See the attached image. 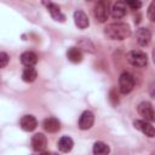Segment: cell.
I'll list each match as a JSON object with an SVG mask.
<instances>
[{
  "label": "cell",
  "mask_w": 155,
  "mask_h": 155,
  "mask_svg": "<svg viewBox=\"0 0 155 155\" xmlns=\"http://www.w3.org/2000/svg\"><path fill=\"white\" fill-rule=\"evenodd\" d=\"M67 57L73 63H80L82 61V53L78 47H70L67 51Z\"/></svg>",
  "instance_id": "18"
},
{
  "label": "cell",
  "mask_w": 155,
  "mask_h": 155,
  "mask_svg": "<svg viewBox=\"0 0 155 155\" xmlns=\"http://www.w3.org/2000/svg\"><path fill=\"white\" fill-rule=\"evenodd\" d=\"M126 4V6H130L132 10H138V8H140L142 7V2L140 1H126L125 2Z\"/></svg>",
  "instance_id": "22"
},
{
  "label": "cell",
  "mask_w": 155,
  "mask_h": 155,
  "mask_svg": "<svg viewBox=\"0 0 155 155\" xmlns=\"http://www.w3.org/2000/svg\"><path fill=\"white\" fill-rule=\"evenodd\" d=\"M126 12H127V6H126L125 1H116L109 8V13L115 19H120V18L125 17Z\"/></svg>",
  "instance_id": "6"
},
{
  "label": "cell",
  "mask_w": 155,
  "mask_h": 155,
  "mask_svg": "<svg viewBox=\"0 0 155 155\" xmlns=\"http://www.w3.org/2000/svg\"><path fill=\"white\" fill-rule=\"evenodd\" d=\"M8 61H10L8 54L5 53V52H0V68L6 67L8 64Z\"/></svg>",
  "instance_id": "20"
},
{
  "label": "cell",
  "mask_w": 155,
  "mask_h": 155,
  "mask_svg": "<svg viewBox=\"0 0 155 155\" xmlns=\"http://www.w3.org/2000/svg\"><path fill=\"white\" fill-rule=\"evenodd\" d=\"M73 145H74V142L70 137L64 136L58 140V149L62 153H69L73 149Z\"/></svg>",
  "instance_id": "16"
},
{
  "label": "cell",
  "mask_w": 155,
  "mask_h": 155,
  "mask_svg": "<svg viewBox=\"0 0 155 155\" xmlns=\"http://www.w3.org/2000/svg\"><path fill=\"white\" fill-rule=\"evenodd\" d=\"M19 124H21L22 130H24V131H27V132L34 131V130L36 128V126H38V121H36V119H35L33 115H24V116L21 119Z\"/></svg>",
  "instance_id": "11"
},
{
  "label": "cell",
  "mask_w": 155,
  "mask_h": 155,
  "mask_svg": "<svg viewBox=\"0 0 155 155\" xmlns=\"http://www.w3.org/2000/svg\"><path fill=\"white\" fill-rule=\"evenodd\" d=\"M40 155H52V153H48V151H42Z\"/></svg>",
  "instance_id": "23"
},
{
  "label": "cell",
  "mask_w": 155,
  "mask_h": 155,
  "mask_svg": "<svg viewBox=\"0 0 155 155\" xmlns=\"http://www.w3.org/2000/svg\"><path fill=\"white\" fill-rule=\"evenodd\" d=\"M94 122V115L90 110H85L79 119V127L80 130H90L93 126Z\"/></svg>",
  "instance_id": "7"
},
{
  "label": "cell",
  "mask_w": 155,
  "mask_h": 155,
  "mask_svg": "<svg viewBox=\"0 0 155 155\" xmlns=\"http://www.w3.org/2000/svg\"><path fill=\"white\" fill-rule=\"evenodd\" d=\"M133 125H134V127L137 128V130H139L142 133H144L145 136H148V137H154L155 136V128H154V126L151 125V122H148V121H145V120H136L134 122H133Z\"/></svg>",
  "instance_id": "8"
},
{
  "label": "cell",
  "mask_w": 155,
  "mask_h": 155,
  "mask_svg": "<svg viewBox=\"0 0 155 155\" xmlns=\"http://www.w3.org/2000/svg\"><path fill=\"white\" fill-rule=\"evenodd\" d=\"M42 126H44L45 131H47L48 133H56L61 128V122L56 117H47L44 120Z\"/></svg>",
  "instance_id": "13"
},
{
  "label": "cell",
  "mask_w": 155,
  "mask_h": 155,
  "mask_svg": "<svg viewBox=\"0 0 155 155\" xmlns=\"http://www.w3.org/2000/svg\"><path fill=\"white\" fill-rule=\"evenodd\" d=\"M134 87V79L128 71H124L119 76V90L122 94L130 93Z\"/></svg>",
  "instance_id": "3"
},
{
  "label": "cell",
  "mask_w": 155,
  "mask_h": 155,
  "mask_svg": "<svg viewBox=\"0 0 155 155\" xmlns=\"http://www.w3.org/2000/svg\"><path fill=\"white\" fill-rule=\"evenodd\" d=\"M92 151H93V155H109L110 148L104 142H96L93 144Z\"/></svg>",
  "instance_id": "17"
},
{
  "label": "cell",
  "mask_w": 155,
  "mask_h": 155,
  "mask_svg": "<svg viewBox=\"0 0 155 155\" xmlns=\"http://www.w3.org/2000/svg\"><path fill=\"white\" fill-rule=\"evenodd\" d=\"M94 17L98 22L104 23L109 17V2L108 1H98L94 5Z\"/></svg>",
  "instance_id": "4"
},
{
  "label": "cell",
  "mask_w": 155,
  "mask_h": 155,
  "mask_svg": "<svg viewBox=\"0 0 155 155\" xmlns=\"http://www.w3.org/2000/svg\"><path fill=\"white\" fill-rule=\"evenodd\" d=\"M47 145V138L42 133H35L31 137V148L35 151H44Z\"/></svg>",
  "instance_id": "9"
},
{
  "label": "cell",
  "mask_w": 155,
  "mask_h": 155,
  "mask_svg": "<svg viewBox=\"0 0 155 155\" xmlns=\"http://www.w3.org/2000/svg\"><path fill=\"white\" fill-rule=\"evenodd\" d=\"M38 78V73L33 67H27L22 73V79L25 82H33Z\"/></svg>",
  "instance_id": "19"
},
{
  "label": "cell",
  "mask_w": 155,
  "mask_h": 155,
  "mask_svg": "<svg viewBox=\"0 0 155 155\" xmlns=\"http://www.w3.org/2000/svg\"><path fill=\"white\" fill-rule=\"evenodd\" d=\"M137 110H138V114L140 116H143L145 121L153 122L155 120V114H154V109H153L151 103H149V102H142V103L138 104Z\"/></svg>",
  "instance_id": "5"
},
{
  "label": "cell",
  "mask_w": 155,
  "mask_h": 155,
  "mask_svg": "<svg viewBox=\"0 0 155 155\" xmlns=\"http://www.w3.org/2000/svg\"><path fill=\"white\" fill-rule=\"evenodd\" d=\"M46 5H47V10H48L51 17L54 21H58V22H64L65 21V16L62 13V11H61V8H59L58 5H56L53 2H48Z\"/></svg>",
  "instance_id": "14"
},
{
  "label": "cell",
  "mask_w": 155,
  "mask_h": 155,
  "mask_svg": "<svg viewBox=\"0 0 155 155\" xmlns=\"http://www.w3.org/2000/svg\"><path fill=\"white\" fill-rule=\"evenodd\" d=\"M52 155H58V154H54V153H52Z\"/></svg>",
  "instance_id": "24"
},
{
  "label": "cell",
  "mask_w": 155,
  "mask_h": 155,
  "mask_svg": "<svg viewBox=\"0 0 155 155\" xmlns=\"http://www.w3.org/2000/svg\"><path fill=\"white\" fill-rule=\"evenodd\" d=\"M104 34L110 40H125L131 35V28L126 23L115 22L104 28Z\"/></svg>",
  "instance_id": "1"
},
{
  "label": "cell",
  "mask_w": 155,
  "mask_h": 155,
  "mask_svg": "<svg viewBox=\"0 0 155 155\" xmlns=\"http://www.w3.org/2000/svg\"><path fill=\"white\" fill-rule=\"evenodd\" d=\"M127 61L130 64L137 68H143L148 64V56L139 50H132L127 53Z\"/></svg>",
  "instance_id": "2"
},
{
  "label": "cell",
  "mask_w": 155,
  "mask_h": 155,
  "mask_svg": "<svg viewBox=\"0 0 155 155\" xmlns=\"http://www.w3.org/2000/svg\"><path fill=\"white\" fill-rule=\"evenodd\" d=\"M21 62L22 64H24L25 67H33L38 62V56L36 53L31 52V51H27V52H23L21 54Z\"/></svg>",
  "instance_id": "15"
},
{
  "label": "cell",
  "mask_w": 155,
  "mask_h": 155,
  "mask_svg": "<svg viewBox=\"0 0 155 155\" xmlns=\"http://www.w3.org/2000/svg\"><path fill=\"white\" fill-rule=\"evenodd\" d=\"M74 22H75L76 27L80 29H86L90 25V21H88L87 15L81 10H78L74 12Z\"/></svg>",
  "instance_id": "12"
},
{
  "label": "cell",
  "mask_w": 155,
  "mask_h": 155,
  "mask_svg": "<svg viewBox=\"0 0 155 155\" xmlns=\"http://www.w3.org/2000/svg\"><path fill=\"white\" fill-rule=\"evenodd\" d=\"M155 2L153 1L151 4H150V6H149V8H148V17H149V19L151 21V22H154L155 21V15H154V12H155Z\"/></svg>",
  "instance_id": "21"
},
{
  "label": "cell",
  "mask_w": 155,
  "mask_h": 155,
  "mask_svg": "<svg viewBox=\"0 0 155 155\" xmlns=\"http://www.w3.org/2000/svg\"><path fill=\"white\" fill-rule=\"evenodd\" d=\"M136 39L140 46H147L151 40V33L148 28H139L136 31Z\"/></svg>",
  "instance_id": "10"
}]
</instances>
